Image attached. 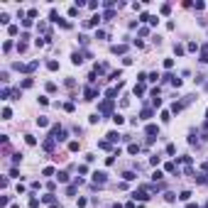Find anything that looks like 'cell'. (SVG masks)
Returning <instances> with one entry per match:
<instances>
[{
  "label": "cell",
  "mask_w": 208,
  "mask_h": 208,
  "mask_svg": "<svg viewBox=\"0 0 208 208\" xmlns=\"http://www.w3.org/2000/svg\"><path fill=\"white\" fill-rule=\"evenodd\" d=\"M171 12V5H162V15H169Z\"/></svg>",
  "instance_id": "24"
},
{
  "label": "cell",
  "mask_w": 208,
  "mask_h": 208,
  "mask_svg": "<svg viewBox=\"0 0 208 208\" xmlns=\"http://www.w3.org/2000/svg\"><path fill=\"white\" fill-rule=\"evenodd\" d=\"M42 203H52V206H54V196H52V193H47V196H42Z\"/></svg>",
  "instance_id": "12"
},
{
  "label": "cell",
  "mask_w": 208,
  "mask_h": 208,
  "mask_svg": "<svg viewBox=\"0 0 208 208\" xmlns=\"http://www.w3.org/2000/svg\"><path fill=\"white\" fill-rule=\"evenodd\" d=\"M37 125H39V127H47V125H49V120L42 115V117H37Z\"/></svg>",
  "instance_id": "13"
},
{
  "label": "cell",
  "mask_w": 208,
  "mask_h": 208,
  "mask_svg": "<svg viewBox=\"0 0 208 208\" xmlns=\"http://www.w3.org/2000/svg\"><path fill=\"white\" fill-rule=\"evenodd\" d=\"M122 176H125V181H132V179H135V174H132V171H125Z\"/></svg>",
  "instance_id": "23"
},
{
  "label": "cell",
  "mask_w": 208,
  "mask_h": 208,
  "mask_svg": "<svg viewBox=\"0 0 208 208\" xmlns=\"http://www.w3.org/2000/svg\"><path fill=\"white\" fill-rule=\"evenodd\" d=\"M132 196H135V198H140V201H147V198H149V193H147V189H140V191H135Z\"/></svg>",
  "instance_id": "5"
},
{
  "label": "cell",
  "mask_w": 208,
  "mask_h": 208,
  "mask_svg": "<svg viewBox=\"0 0 208 208\" xmlns=\"http://www.w3.org/2000/svg\"><path fill=\"white\" fill-rule=\"evenodd\" d=\"M25 142H27V144H30V147H32V144H37V140H34V137H32V135H25Z\"/></svg>",
  "instance_id": "19"
},
{
  "label": "cell",
  "mask_w": 208,
  "mask_h": 208,
  "mask_svg": "<svg viewBox=\"0 0 208 208\" xmlns=\"http://www.w3.org/2000/svg\"><path fill=\"white\" fill-rule=\"evenodd\" d=\"M149 117H152V108H144L142 110V120H149Z\"/></svg>",
  "instance_id": "14"
},
{
  "label": "cell",
  "mask_w": 208,
  "mask_h": 208,
  "mask_svg": "<svg viewBox=\"0 0 208 208\" xmlns=\"http://www.w3.org/2000/svg\"><path fill=\"white\" fill-rule=\"evenodd\" d=\"M42 147H44L47 152H54V147H57V140H52V137H49V140H44V144H42Z\"/></svg>",
  "instance_id": "4"
},
{
  "label": "cell",
  "mask_w": 208,
  "mask_h": 208,
  "mask_svg": "<svg viewBox=\"0 0 208 208\" xmlns=\"http://www.w3.org/2000/svg\"><path fill=\"white\" fill-rule=\"evenodd\" d=\"M39 203H42V198H34V196H32V198H30V208H37V206H39Z\"/></svg>",
  "instance_id": "16"
},
{
  "label": "cell",
  "mask_w": 208,
  "mask_h": 208,
  "mask_svg": "<svg viewBox=\"0 0 208 208\" xmlns=\"http://www.w3.org/2000/svg\"><path fill=\"white\" fill-rule=\"evenodd\" d=\"M186 208H198V206H196V203H189V206H186Z\"/></svg>",
  "instance_id": "25"
},
{
  "label": "cell",
  "mask_w": 208,
  "mask_h": 208,
  "mask_svg": "<svg viewBox=\"0 0 208 208\" xmlns=\"http://www.w3.org/2000/svg\"><path fill=\"white\" fill-rule=\"evenodd\" d=\"M201 61H203V64H208V44L201 49Z\"/></svg>",
  "instance_id": "9"
},
{
  "label": "cell",
  "mask_w": 208,
  "mask_h": 208,
  "mask_svg": "<svg viewBox=\"0 0 208 208\" xmlns=\"http://www.w3.org/2000/svg\"><path fill=\"white\" fill-rule=\"evenodd\" d=\"M113 208H122V206H120V203H115V206H113Z\"/></svg>",
  "instance_id": "26"
},
{
  "label": "cell",
  "mask_w": 208,
  "mask_h": 208,
  "mask_svg": "<svg viewBox=\"0 0 208 208\" xmlns=\"http://www.w3.org/2000/svg\"><path fill=\"white\" fill-rule=\"evenodd\" d=\"M127 152H130V154H137V152H140V144H130Z\"/></svg>",
  "instance_id": "17"
},
{
  "label": "cell",
  "mask_w": 208,
  "mask_h": 208,
  "mask_svg": "<svg viewBox=\"0 0 208 208\" xmlns=\"http://www.w3.org/2000/svg\"><path fill=\"white\" fill-rule=\"evenodd\" d=\"M105 137H108V142H117V140H120V135H117V132H108Z\"/></svg>",
  "instance_id": "11"
},
{
  "label": "cell",
  "mask_w": 208,
  "mask_h": 208,
  "mask_svg": "<svg viewBox=\"0 0 208 208\" xmlns=\"http://www.w3.org/2000/svg\"><path fill=\"white\" fill-rule=\"evenodd\" d=\"M110 113H113V100L105 98V100L98 105V115H110Z\"/></svg>",
  "instance_id": "1"
},
{
  "label": "cell",
  "mask_w": 208,
  "mask_h": 208,
  "mask_svg": "<svg viewBox=\"0 0 208 208\" xmlns=\"http://www.w3.org/2000/svg\"><path fill=\"white\" fill-rule=\"evenodd\" d=\"M135 96H144V83H137L135 86Z\"/></svg>",
  "instance_id": "10"
},
{
  "label": "cell",
  "mask_w": 208,
  "mask_h": 208,
  "mask_svg": "<svg viewBox=\"0 0 208 208\" xmlns=\"http://www.w3.org/2000/svg\"><path fill=\"white\" fill-rule=\"evenodd\" d=\"M47 66H49L52 71H57V69H59V61H54V59H52V61H49V64H47Z\"/></svg>",
  "instance_id": "21"
},
{
  "label": "cell",
  "mask_w": 208,
  "mask_h": 208,
  "mask_svg": "<svg viewBox=\"0 0 208 208\" xmlns=\"http://www.w3.org/2000/svg\"><path fill=\"white\" fill-rule=\"evenodd\" d=\"M83 96H86V100H93V98H98V88H96V86H88L86 91H83Z\"/></svg>",
  "instance_id": "2"
},
{
  "label": "cell",
  "mask_w": 208,
  "mask_h": 208,
  "mask_svg": "<svg viewBox=\"0 0 208 208\" xmlns=\"http://www.w3.org/2000/svg\"><path fill=\"white\" fill-rule=\"evenodd\" d=\"M57 179H59V181H64V184H66V181H69V174H66V171H59V174H57Z\"/></svg>",
  "instance_id": "15"
},
{
  "label": "cell",
  "mask_w": 208,
  "mask_h": 208,
  "mask_svg": "<svg viewBox=\"0 0 208 208\" xmlns=\"http://www.w3.org/2000/svg\"><path fill=\"white\" fill-rule=\"evenodd\" d=\"M193 179H196L198 184H208V171H203V174H196Z\"/></svg>",
  "instance_id": "7"
},
{
  "label": "cell",
  "mask_w": 208,
  "mask_h": 208,
  "mask_svg": "<svg viewBox=\"0 0 208 208\" xmlns=\"http://www.w3.org/2000/svg\"><path fill=\"white\" fill-rule=\"evenodd\" d=\"M179 198H181V201H189L191 198V191H181V193H179Z\"/></svg>",
  "instance_id": "18"
},
{
  "label": "cell",
  "mask_w": 208,
  "mask_h": 208,
  "mask_svg": "<svg viewBox=\"0 0 208 208\" xmlns=\"http://www.w3.org/2000/svg\"><path fill=\"white\" fill-rule=\"evenodd\" d=\"M144 132H147L149 137H154V135L159 132V127H157V125H147V130H144Z\"/></svg>",
  "instance_id": "8"
},
{
  "label": "cell",
  "mask_w": 208,
  "mask_h": 208,
  "mask_svg": "<svg viewBox=\"0 0 208 208\" xmlns=\"http://www.w3.org/2000/svg\"><path fill=\"white\" fill-rule=\"evenodd\" d=\"M3 117H5V120H10V117H12V110L5 108V110H3Z\"/></svg>",
  "instance_id": "22"
},
{
  "label": "cell",
  "mask_w": 208,
  "mask_h": 208,
  "mask_svg": "<svg viewBox=\"0 0 208 208\" xmlns=\"http://www.w3.org/2000/svg\"><path fill=\"white\" fill-rule=\"evenodd\" d=\"M93 181L96 184H105L108 181V174H105V171H96V174H93Z\"/></svg>",
  "instance_id": "3"
},
{
  "label": "cell",
  "mask_w": 208,
  "mask_h": 208,
  "mask_svg": "<svg viewBox=\"0 0 208 208\" xmlns=\"http://www.w3.org/2000/svg\"><path fill=\"white\" fill-rule=\"evenodd\" d=\"M125 49H127L125 44H113V47H110V52H113V54H125Z\"/></svg>",
  "instance_id": "6"
},
{
  "label": "cell",
  "mask_w": 208,
  "mask_h": 208,
  "mask_svg": "<svg viewBox=\"0 0 208 208\" xmlns=\"http://www.w3.org/2000/svg\"><path fill=\"white\" fill-rule=\"evenodd\" d=\"M206 115H208V110H206Z\"/></svg>",
  "instance_id": "27"
},
{
  "label": "cell",
  "mask_w": 208,
  "mask_h": 208,
  "mask_svg": "<svg viewBox=\"0 0 208 208\" xmlns=\"http://www.w3.org/2000/svg\"><path fill=\"white\" fill-rule=\"evenodd\" d=\"M113 120H115V125H122V122H125V117H122V115H117V113H115V115H113Z\"/></svg>",
  "instance_id": "20"
}]
</instances>
